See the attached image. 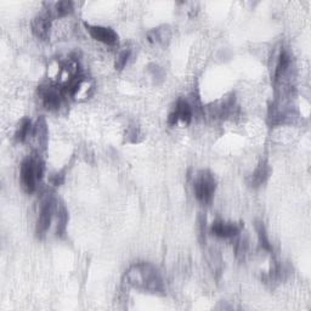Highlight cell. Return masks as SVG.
Returning <instances> with one entry per match:
<instances>
[{
    "mask_svg": "<svg viewBox=\"0 0 311 311\" xmlns=\"http://www.w3.org/2000/svg\"><path fill=\"white\" fill-rule=\"evenodd\" d=\"M128 283L134 288L147 291L151 293L163 292V281L160 272L154 266L141 263V264L134 265L127 274Z\"/></svg>",
    "mask_w": 311,
    "mask_h": 311,
    "instance_id": "cell-1",
    "label": "cell"
},
{
    "mask_svg": "<svg viewBox=\"0 0 311 311\" xmlns=\"http://www.w3.org/2000/svg\"><path fill=\"white\" fill-rule=\"evenodd\" d=\"M215 188H217V180H215L214 175L209 170H199L194 175V196L201 203L207 204V203L213 199Z\"/></svg>",
    "mask_w": 311,
    "mask_h": 311,
    "instance_id": "cell-2",
    "label": "cell"
},
{
    "mask_svg": "<svg viewBox=\"0 0 311 311\" xmlns=\"http://www.w3.org/2000/svg\"><path fill=\"white\" fill-rule=\"evenodd\" d=\"M21 185L27 193H33L37 188V181H40L33 157L26 158L21 164Z\"/></svg>",
    "mask_w": 311,
    "mask_h": 311,
    "instance_id": "cell-3",
    "label": "cell"
},
{
    "mask_svg": "<svg viewBox=\"0 0 311 311\" xmlns=\"http://www.w3.org/2000/svg\"><path fill=\"white\" fill-rule=\"evenodd\" d=\"M56 204H58V201L53 198H46L41 204L40 213H39L37 221V235L39 237L45 235L50 225H51V221L55 217Z\"/></svg>",
    "mask_w": 311,
    "mask_h": 311,
    "instance_id": "cell-4",
    "label": "cell"
},
{
    "mask_svg": "<svg viewBox=\"0 0 311 311\" xmlns=\"http://www.w3.org/2000/svg\"><path fill=\"white\" fill-rule=\"evenodd\" d=\"M86 32L90 34V37L100 43L106 44V45H115L118 43V34L110 27L103 26H91L85 23Z\"/></svg>",
    "mask_w": 311,
    "mask_h": 311,
    "instance_id": "cell-5",
    "label": "cell"
},
{
    "mask_svg": "<svg viewBox=\"0 0 311 311\" xmlns=\"http://www.w3.org/2000/svg\"><path fill=\"white\" fill-rule=\"evenodd\" d=\"M243 224L242 223H227V221L217 220L212 225V233L220 238H232L240 235Z\"/></svg>",
    "mask_w": 311,
    "mask_h": 311,
    "instance_id": "cell-6",
    "label": "cell"
},
{
    "mask_svg": "<svg viewBox=\"0 0 311 311\" xmlns=\"http://www.w3.org/2000/svg\"><path fill=\"white\" fill-rule=\"evenodd\" d=\"M64 92L59 91V89L54 88V86H47V88L40 89V96L43 100L44 107L47 111H56L59 110L60 105H61V98Z\"/></svg>",
    "mask_w": 311,
    "mask_h": 311,
    "instance_id": "cell-7",
    "label": "cell"
},
{
    "mask_svg": "<svg viewBox=\"0 0 311 311\" xmlns=\"http://www.w3.org/2000/svg\"><path fill=\"white\" fill-rule=\"evenodd\" d=\"M51 27V16L47 15H40L32 21V31L34 35L40 40H47Z\"/></svg>",
    "mask_w": 311,
    "mask_h": 311,
    "instance_id": "cell-8",
    "label": "cell"
},
{
    "mask_svg": "<svg viewBox=\"0 0 311 311\" xmlns=\"http://www.w3.org/2000/svg\"><path fill=\"white\" fill-rule=\"evenodd\" d=\"M270 174H271L270 166H269L265 161H262V162L259 163V166L256 167V169L253 172V174L250 175L249 185L254 188L260 187L262 185L265 184L269 178H270Z\"/></svg>",
    "mask_w": 311,
    "mask_h": 311,
    "instance_id": "cell-9",
    "label": "cell"
},
{
    "mask_svg": "<svg viewBox=\"0 0 311 311\" xmlns=\"http://www.w3.org/2000/svg\"><path fill=\"white\" fill-rule=\"evenodd\" d=\"M47 135H49V133H47L46 122L43 117H40L37 121V124L33 127L32 136L37 140L39 146H41V147L44 148L47 143V137H49Z\"/></svg>",
    "mask_w": 311,
    "mask_h": 311,
    "instance_id": "cell-10",
    "label": "cell"
},
{
    "mask_svg": "<svg viewBox=\"0 0 311 311\" xmlns=\"http://www.w3.org/2000/svg\"><path fill=\"white\" fill-rule=\"evenodd\" d=\"M174 112L176 113V116H178L179 121H182L184 123H191V121H192V109H191V106L188 105L187 101L180 100L176 102L175 110Z\"/></svg>",
    "mask_w": 311,
    "mask_h": 311,
    "instance_id": "cell-11",
    "label": "cell"
},
{
    "mask_svg": "<svg viewBox=\"0 0 311 311\" xmlns=\"http://www.w3.org/2000/svg\"><path fill=\"white\" fill-rule=\"evenodd\" d=\"M289 66H291V56L288 55V53L283 50L280 54L279 61H277L276 68H275V80H279L286 74V72L288 71Z\"/></svg>",
    "mask_w": 311,
    "mask_h": 311,
    "instance_id": "cell-12",
    "label": "cell"
},
{
    "mask_svg": "<svg viewBox=\"0 0 311 311\" xmlns=\"http://www.w3.org/2000/svg\"><path fill=\"white\" fill-rule=\"evenodd\" d=\"M33 127L32 122L28 118H25L21 122L19 128H17L16 133H15V140L17 142H25L29 136L32 135Z\"/></svg>",
    "mask_w": 311,
    "mask_h": 311,
    "instance_id": "cell-13",
    "label": "cell"
},
{
    "mask_svg": "<svg viewBox=\"0 0 311 311\" xmlns=\"http://www.w3.org/2000/svg\"><path fill=\"white\" fill-rule=\"evenodd\" d=\"M56 218H58V235H64L66 232V226L68 223V212L64 204H56Z\"/></svg>",
    "mask_w": 311,
    "mask_h": 311,
    "instance_id": "cell-14",
    "label": "cell"
},
{
    "mask_svg": "<svg viewBox=\"0 0 311 311\" xmlns=\"http://www.w3.org/2000/svg\"><path fill=\"white\" fill-rule=\"evenodd\" d=\"M255 231H256V235H258L260 247H262L264 250L271 252V250H272L271 243H270V241H269L265 226H264V224L262 223V221H256V223H255Z\"/></svg>",
    "mask_w": 311,
    "mask_h": 311,
    "instance_id": "cell-15",
    "label": "cell"
},
{
    "mask_svg": "<svg viewBox=\"0 0 311 311\" xmlns=\"http://www.w3.org/2000/svg\"><path fill=\"white\" fill-rule=\"evenodd\" d=\"M54 11H55V16L56 17L67 16V15H70V14L73 13V3L67 2V0H65V2L56 3Z\"/></svg>",
    "mask_w": 311,
    "mask_h": 311,
    "instance_id": "cell-16",
    "label": "cell"
},
{
    "mask_svg": "<svg viewBox=\"0 0 311 311\" xmlns=\"http://www.w3.org/2000/svg\"><path fill=\"white\" fill-rule=\"evenodd\" d=\"M170 37L168 29H153L148 33V40L151 43H166V40Z\"/></svg>",
    "mask_w": 311,
    "mask_h": 311,
    "instance_id": "cell-17",
    "label": "cell"
},
{
    "mask_svg": "<svg viewBox=\"0 0 311 311\" xmlns=\"http://www.w3.org/2000/svg\"><path fill=\"white\" fill-rule=\"evenodd\" d=\"M248 252V240L246 237L237 238L235 243V253L238 259H244L246 254Z\"/></svg>",
    "mask_w": 311,
    "mask_h": 311,
    "instance_id": "cell-18",
    "label": "cell"
},
{
    "mask_svg": "<svg viewBox=\"0 0 311 311\" xmlns=\"http://www.w3.org/2000/svg\"><path fill=\"white\" fill-rule=\"evenodd\" d=\"M129 58H130V50H124V51H122L121 54H119V55L117 56L116 64H115L116 70L123 71L124 67L128 64V61H129Z\"/></svg>",
    "mask_w": 311,
    "mask_h": 311,
    "instance_id": "cell-19",
    "label": "cell"
},
{
    "mask_svg": "<svg viewBox=\"0 0 311 311\" xmlns=\"http://www.w3.org/2000/svg\"><path fill=\"white\" fill-rule=\"evenodd\" d=\"M64 178H65V175L62 174V173H60V174H56L53 178L54 185H56V186H60V185H61L62 182H64Z\"/></svg>",
    "mask_w": 311,
    "mask_h": 311,
    "instance_id": "cell-20",
    "label": "cell"
},
{
    "mask_svg": "<svg viewBox=\"0 0 311 311\" xmlns=\"http://www.w3.org/2000/svg\"><path fill=\"white\" fill-rule=\"evenodd\" d=\"M178 121H179L178 116H176V113L173 111V112L168 116V123L170 125H175L176 123H178Z\"/></svg>",
    "mask_w": 311,
    "mask_h": 311,
    "instance_id": "cell-21",
    "label": "cell"
}]
</instances>
